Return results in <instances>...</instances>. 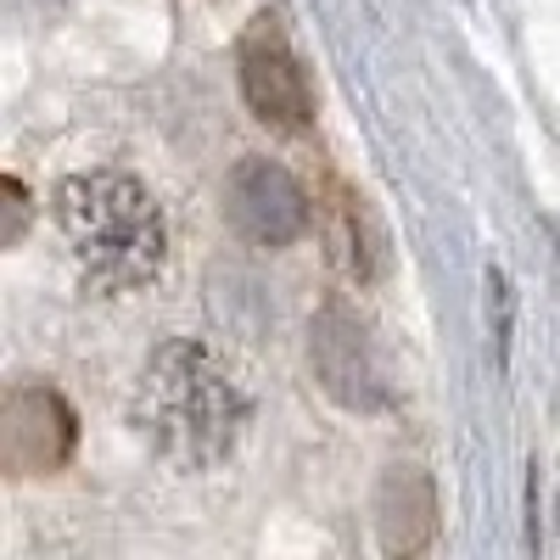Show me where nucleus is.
I'll return each mask as SVG.
<instances>
[{
	"label": "nucleus",
	"instance_id": "nucleus-3",
	"mask_svg": "<svg viewBox=\"0 0 560 560\" xmlns=\"http://www.w3.org/2000/svg\"><path fill=\"white\" fill-rule=\"evenodd\" d=\"M236 79H242V102L253 107L258 124L275 135H303L314 124V84L298 57V45L280 23V12H258L242 39H236Z\"/></svg>",
	"mask_w": 560,
	"mask_h": 560
},
{
	"label": "nucleus",
	"instance_id": "nucleus-8",
	"mask_svg": "<svg viewBox=\"0 0 560 560\" xmlns=\"http://www.w3.org/2000/svg\"><path fill=\"white\" fill-rule=\"evenodd\" d=\"M342 258L353 280H376L387 269V236L376 213L364 208V197H342Z\"/></svg>",
	"mask_w": 560,
	"mask_h": 560
},
{
	"label": "nucleus",
	"instance_id": "nucleus-5",
	"mask_svg": "<svg viewBox=\"0 0 560 560\" xmlns=\"http://www.w3.org/2000/svg\"><path fill=\"white\" fill-rule=\"evenodd\" d=\"M79 448V415L73 404L45 387V382H18L0 398V465L7 477H51Z\"/></svg>",
	"mask_w": 560,
	"mask_h": 560
},
{
	"label": "nucleus",
	"instance_id": "nucleus-9",
	"mask_svg": "<svg viewBox=\"0 0 560 560\" xmlns=\"http://www.w3.org/2000/svg\"><path fill=\"white\" fill-rule=\"evenodd\" d=\"M7 208H12V224H7V247H18V236H23V219H28V197H23V179H7Z\"/></svg>",
	"mask_w": 560,
	"mask_h": 560
},
{
	"label": "nucleus",
	"instance_id": "nucleus-4",
	"mask_svg": "<svg viewBox=\"0 0 560 560\" xmlns=\"http://www.w3.org/2000/svg\"><path fill=\"white\" fill-rule=\"evenodd\" d=\"M224 219L247 247H292L308 236L314 202L303 191V179L275 163V158H242L224 179Z\"/></svg>",
	"mask_w": 560,
	"mask_h": 560
},
{
	"label": "nucleus",
	"instance_id": "nucleus-1",
	"mask_svg": "<svg viewBox=\"0 0 560 560\" xmlns=\"http://www.w3.org/2000/svg\"><path fill=\"white\" fill-rule=\"evenodd\" d=\"M247 393L230 376V364L191 337H174L152 353L147 376L135 387L129 420L135 432L152 443L158 459L179 465V471H208L230 448H236L247 427Z\"/></svg>",
	"mask_w": 560,
	"mask_h": 560
},
{
	"label": "nucleus",
	"instance_id": "nucleus-6",
	"mask_svg": "<svg viewBox=\"0 0 560 560\" xmlns=\"http://www.w3.org/2000/svg\"><path fill=\"white\" fill-rule=\"evenodd\" d=\"M308 364H314V382L319 393L342 404V409H382L387 404V382H382V364L376 348H370L364 319L342 303H325L308 325Z\"/></svg>",
	"mask_w": 560,
	"mask_h": 560
},
{
	"label": "nucleus",
	"instance_id": "nucleus-2",
	"mask_svg": "<svg viewBox=\"0 0 560 560\" xmlns=\"http://www.w3.org/2000/svg\"><path fill=\"white\" fill-rule=\"evenodd\" d=\"M57 224L102 292H140L168 258V230L152 191L124 168H84L57 185Z\"/></svg>",
	"mask_w": 560,
	"mask_h": 560
},
{
	"label": "nucleus",
	"instance_id": "nucleus-7",
	"mask_svg": "<svg viewBox=\"0 0 560 560\" xmlns=\"http://www.w3.org/2000/svg\"><path fill=\"white\" fill-rule=\"evenodd\" d=\"M376 533L387 555H420L438 544V488L432 471L415 459H398L382 471L376 488Z\"/></svg>",
	"mask_w": 560,
	"mask_h": 560
}]
</instances>
